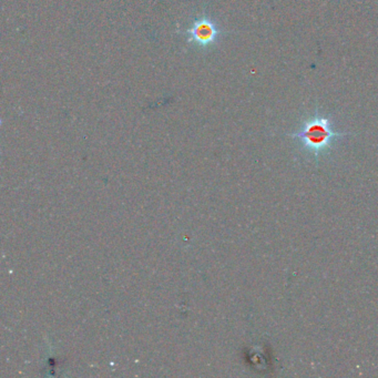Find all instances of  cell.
Wrapping results in <instances>:
<instances>
[{
	"mask_svg": "<svg viewBox=\"0 0 378 378\" xmlns=\"http://www.w3.org/2000/svg\"><path fill=\"white\" fill-rule=\"evenodd\" d=\"M300 141L301 146L315 159L331 151L336 140L349 135L345 132H336L332 128V119L316 113L304 121L297 132L287 134Z\"/></svg>",
	"mask_w": 378,
	"mask_h": 378,
	"instance_id": "obj_1",
	"label": "cell"
},
{
	"mask_svg": "<svg viewBox=\"0 0 378 378\" xmlns=\"http://www.w3.org/2000/svg\"><path fill=\"white\" fill-rule=\"evenodd\" d=\"M177 33L185 39L189 46L200 51H209L215 48L226 31L209 13H201L192 19L190 25Z\"/></svg>",
	"mask_w": 378,
	"mask_h": 378,
	"instance_id": "obj_2",
	"label": "cell"
}]
</instances>
